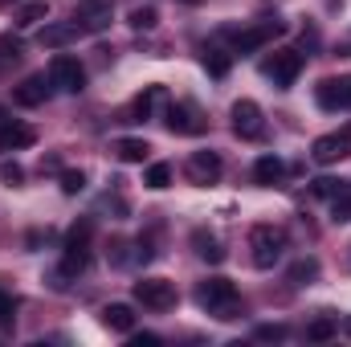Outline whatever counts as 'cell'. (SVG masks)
<instances>
[{
	"label": "cell",
	"mask_w": 351,
	"mask_h": 347,
	"mask_svg": "<svg viewBox=\"0 0 351 347\" xmlns=\"http://www.w3.org/2000/svg\"><path fill=\"white\" fill-rule=\"evenodd\" d=\"M196 307L200 311H208L213 319H237V307H241V294H237V286L229 282V278H204V282H196Z\"/></svg>",
	"instance_id": "6da1fadb"
},
{
	"label": "cell",
	"mask_w": 351,
	"mask_h": 347,
	"mask_svg": "<svg viewBox=\"0 0 351 347\" xmlns=\"http://www.w3.org/2000/svg\"><path fill=\"white\" fill-rule=\"evenodd\" d=\"M250 250H254V265L258 270H274L278 258H282V250H286V229H278V225H254Z\"/></svg>",
	"instance_id": "7a4b0ae2"
},
{
	"label": "cell",
	"mask_w": 351,
	"mask_h": 347,
	"mask_svg": "<svg viewBox=\"0 0 351 347\" xmlns=\"http://www.w3.org/2000/svg\"><path fill=\"white\" fill-rule=\"evenodd\" d=\"M262 74L278 90H290L298 82V74H302V53H298V49H274L262 62Z\"/></svg>",
	"instance_id": "3957f363"
},
{
	"label": "cell",
	"mask_w": 351,
	"mask_h": 347,
	"mask_svg": "<svg viewBox=\"0 0 351 347\" xmlns=\"http://www.w3.org/2000/svg\"><path fill=\"white\" fill-rule=\"evenodd\" d=\"M164 123L172 135H204L208 131V119L196 102H168L164 106Z\"/></svg>",
	"instance_id": "277c9868"
},
{
	"label": "cell",
	"mask_w": 351,
	"mask_h": 347,
	"mask_svg": "<svg viewBox=\"0 0 351 347\" xmlns=\"http://www.w3.org/2000/svg\"><path fill=\"white\" fill-rule=\"evenodd\" d=\"M49 82H53V90H62V94H82L86 90V66L78 58H70V53H58L49 62Z\"/></svg>",
	"instance_id": "5b68a950"
},
{
	"label": "cell",
	"mask_w": 351,
	"mask_h": 347,
	"mask_svg": "<svg viewBox=\"0 0 351 347\" xmlns=\"http://www.w3.org/2000/svg\"><path fill=\"white\" fill-rule=\"evenodd\" d=\"M229 119H233L237 139L258 143V139L265 135V115H262V106H258L254 98H237V102H233V110H229Z\"/></svg>",
	"instance_id": "8992f818"
},
{
	"label": "cell",
	"mask_w": 351,
	"mask_h": 347,
	"mask_svg": "<svg viewBox=\"0 0 351 347\" xmlns=\"http://www.w3.org/2000/svg\"><path fill=\"white\" fill-rule=\"evenodd\" d=\"M135 302L147 311H172L176 307V286L168 278H139L135 282Z\"/></svg>",
	"instance_id": "52a82bcc"
},
{
	"label": "cell",
	"mask_w": 351,
	"mask_h": 347,
	"mask_svg": "<svg viewBox=\"0 0 351 347\" xmlns=\"http://www.w3.org/2000/svg\"><path fill=\"white\" fill-rule=\"evenodd\" d=\"M286 33V21H262V25H250V29H241V33H233V53H254V49H262L269 45L274 37H282Z\"/></svg>",
	"instance_id": "ba28073f"
},
{
	"label": "cell",
	"mask_w": 351,
	"mask_h": 347,
	"mask_svg": "<svg viewBox=\"0 0 351 347\" xmlns=\"http://www.w3.org/2000/svg\"><path fill=\"white\" fill-rule=\"evenodd\" d=\"M343 156H351V123H343V131H335V135H319L315 143H311V160L315 164H339Z\"/></svg>",
	"instance_id": "9c48e42d"
},
{
	"label": "cell",
	"mask_w": 351,
	"mask_h": 347,
	"mask_svg": "<svg viewBox=\"0 0 351 347\" xmlns=\"http://www.w3.org/2000/svg\"><path fill=\"white\" fill-rule=\"evenodd\" d=\"M110 21H114L110 0H78V8H74L78 33H102V29H110Z\"/></svg>",
	"instance_id": "30bf717a"
},
{
	"label": "cell",
	"mask_w": 351,
	"mask_h": 347,
	"mask_svg": "<svg viewBox=\"0 0 351 347\" xmlns=\"http://www.w3.org/2000/svg\"><path fill=\"white\" fill-rule=\"evenodd\" d=\"M221 172H225V164H221V156H217V152H192V156H188V164H184V176H188L192 184H200V188L217 184Z\"/></svg>",
	"instance_id": "8fae6325"
},
{
	"label": "cell",
	"mask_w": 351,
	"mask_h": 347,
	"mask_svg": "<svg viewBox=\"0 0 351 347\" xmlns=\"http://www.w3.org/2000/svg\"><path fill=\"white\" fill-rule=\"evenodd\" d=\"M172 98H168V90L164 86H147L131 106H127V123H147L152 115H156V106H168Z\"/></svg>",
	"instance_id": "7c38bea8"
},
{
	"label": "cell",
	"mask_w": 351,
	"mask_h": 347,
	"mask_svg": "<svg viewBox=\"0 0 351 347\" xmlns=\"http://www.w3.org/2000/svg\"><path fill=\"white\" fill-rule=\"evenodd\" d=\"M37 143V131L29 123H16V119H4L0 123V152H25Z\"/></svg>",
	"instance_id": "4fadbf2b"
},
{
	"label": "cell",
	"mask_w": 351,
	"mask_h": 347,
	"mask_svg": "<svg viewBox=\"0 0 351 347\" xmlns=\"http://www.w3.org/2000/svg\"><path fill=\"white\" fill-rule=\"evenodd\" d=\"M49 94H53V82H49V74H29L21 86L12 90V98H16L21 106H41Z\"/></svg>",
	"instance_id": "5bb4252c"
},
{
	"label": "cell",
	"mask_w": 351,
	"mask_h": 347,
	"mask_svg": "<svg viewBox=\"0 0 351 347\" xmlns=\"http://www.w3.org/2000/svg\"><path fill=\"white\" fill-rule=\"evenodd\" d=\"M315 102L323 110H348V86H343V78H323L315 86Z\"/></svg>",
	"instance_id": "9a60e30c"
},
{
	"label": "cell",
	"mask_w": 351,
	"mask_h": 347,
	"mask_svg": "<svg viewBox=\"0 0 351 347\" xmlns=\"http://www.w3.org/2000/svg\"><path fill=\"white\" fill-rule=\"evenodd\" d=\"M102 327H110V331H119V335H131V331H135V311H131L127 302H106V307H102Z\"/></svg>",
	"instance_id": "2e32d148"
},
{
	"label": "cell",
	"mask_w": 351,
	"mask_h": 347,
	"mask_svg": "<svg viewBox=\"0 0 351 347\" xmlns=\"http://www.w3.org/2000/svg\"><path fill=\"white\" fill-rule=\"evenodd\" d=\"M192 250H196V258L208 261V265H221L225 261V250H221L217 233H208V229H192Z\"/></svg>",
	"instance_id": "e0dca14e"
},
{
	"label": "cell",
	"mask_w": 351,
	"mask_h": 347,
	"mask_svg": "<svg viewBox=\"0 0 351 347\" xmlns=\"http://www.w3.org/2000/svg\"><path fill=\"white\" fill-rule=\"evenodd\" d=\"M282 176H286V164H282L278 156H258V164H254V184L274 188V184H282Z\"/></svg>",
	"instance_id": "ac0fdd59"
},
{
	"label": "cell",
	"mask_w": 351,
	"mask_h": 347,
	"mask_svg": "<svg viewBox=\"0 0 351 347\" xmlns=\"http://www.w3.org/2000/svg\"><path fill=\"white\" fill-rule=\"evenodd\" d=\"M147 152H152V143H147V139H135V135L114 139V156H119L123 164H143V160H147Z\"/></svg>",
	"instance_id": "d6986e66"
},
{
	"label": "cell",
	"mask_w": 351,
	"mask_h": 347,
	"mask_svg": "<svg viewBox=\"0 0 351 347\" xmlns=\"http://www.w3.org/2000/svg\"><path fill=\"white\" fill-rule=\"evenodd\" d=\"M74 37H78V25H74V21H70V25H45V29L37 33V41H41V45H53V49H62V45L74 41Z\"/></svg>",
	"instance_id": "ffe728a7"
},
{
	"label": "cell",
	"mask_w": 351,
	"mask_h": 347,
	"mask_svg": "<svg viewBox=\"0 0 351 347\" xmlns=\"http://www.w3.org/2000/svg\"><path fill=\"white\" fill-rule=\"evenodd\" d=\"M331 221H335V225L351 221V180H343V184H339V192L331 196Z\"/></svg>",
	"instance_id": "44dd1931"
},
{
	"label": "cell",
	"mask_w": 351,
	"mask_h": 347,
	"mask_svg": "<svg viewBox=\"0 0 351 347\" xmlns=\"http://www.w3.org/2000/svg\"><path fill=\"white\" fill-rule=\"evenodd\" d=\"M294 286H311L315 278H319V258H298L290 265V274H286Z\"/></svg>",
	"instance_id": "7402d4cb"
},
{
	"label": "cell",
	"mask_w": 351,
	"mask_h": 347,
	"mask_svg": "<svg viewBox=\"0 0 351 347\" xmlns=\"http://www.w3.org/2000/svg\"><path fill=\"white\" fill-rule=\"evenodd\" d=\"M200 62H204V70H208L213 78H225V74H229V66H233V53H225V49H213V45H208Z\"/></svg>",
	"instance_id": "603a6c76"
},
{
	"label": "cell",
	"mask_w": 351,
	"mask_h": 347,
	"mask_svg": "<svg viewBox=\"0 0 351 347\" xmlns=\"http://www.w3.org/2000/svg\"><path fill=\"white\" fill-rule=\"evenodd\" d=\"M45 16H49V4H45V0H33V4H25V8L16 12V25L29 29V25H41Z\"/></svg>",
	"instance_id": "cb8c5ba5"
},
{
	"label": "cell",
	"mask_w": 351,
	"mask_h": 347,
	"mask_svg": "<svg viewBox=\"0 0 351 347\" xmlns=\"http://www.w3.org/2000/svg\"><path fill=\"white\" fill-rule=\"evenodd\" d=\"M143 184L156 188V192H164V188L172 184V164H152V168L143 172Z\"/></svg>",
	"instance_id": "d4e9b609"
},
{
	"label": "cell",
	"mask_w": 351,
	"mask_h": 347,
	"mask_svg": "<svg viewBox=\"0 0 351 347\" xmlns=\"http://www.w3.org/2000/svg\"><path fill=\"white\" fill-rule=\"evenodd\" d=\"M156 21H160V16H156L152 4H139V8H131V16H127V25L139 29V33H143V29H156Z\"/></svg>",
	"instance_id": "484cf974"
},
{
	"label": "cell",
	"mask_w": 351,
	"mask_h": 347,
	"mask_svg": "<svg viewBox=\"0 0 351 347\" xmlns=\"http://www.w3.org/2000/svg\"><path fill=\"white\" fill-rule=\"evenodd\" d=\"M82 188H86V172H82V168H70V172H62V192H66V196H78Z\"/></svg>",
	"instance_id": "4316f807"
},
{
	"label": "cell",
	"mask_w": 351,
	"mask_h": 347,
	"mask_svg": "<svg viewBox=\"0 0 351 347\" xmlns=\"http://www.w3.org/2000/svg\"><path fill=\"white\" fill-rule=\"evenodd\" d=\"M339 184H343V180H335V176H319V180H311V192L323 196V200H331V196L339 192Z\"/></svg>",
	"instance_id": "83f0119b"
},
{
	"label": "cell",
	"mask_w": 351,
	"mask_h": 347,
	"mask_svg": "<svg viewBox=\"0 0 351 347\" xmlns=\"http://www.w3.org/2000/svg\"><path fill=\"white\" fill-rule=\"evenodd\" d=\"M331 335H335V323H331V319H319V323L306 327V339H315V344H323V339H331Z\"/></svg>",
	"instance_id": "f1b7e54d"
},
{
	"label": "cell",
	"mask_w": 351,
	"mask_h": 347,
	"mask_svg": "<svg viewBox=\"0 0 351 347\" xmlns=\"http://www.w3.org/2000/svg\"><path fill=\"white\" fill-rule=\"evenodd\" d=\"M16 323V298L0 290V327H12Z\"/></svg>",
	"instance_id": "f546056e"
},
{
	"label": "cell",
	"mask_w": 351,
	"mask_h": 347,
	"mask_svg": "<svg viewBox=\"0 0 351 347\" xmlns=\"http://www.w3.org/2000/svg\"><path fill=\"white\" fill-rule=\"evenodd\" d=\"M16 58H21V41L16 37H0V66H8Z\"/></svg>",
	"instance_id": "4dcf8cb0"
},
{
	"label": "cell",
	"mask_w": 351,
	"mask_h": 347,
	"mask_svg": "<svg viewBox=\"0 0 351 347\" xmlns=\"http://www.w3.org/2000/svg\"><path fill=\"white\" fill-rule=\"evenodd\" d=\"M254 339H265V344H278V339H286V327L282 323H265L254 331Z\"/></svg>",
	"instance_id": "1f68e13d"
},
{
	"label": "cell",
	"mask_w": 351,
	"mask_h": 347,
	"mask_svg": "<svg viewBox=\"0 0 351 347\" xmlns=\"http://www.w3.org/2000/svg\"><path fill=\"white\" fill-rule=\"evenodd\" d=\"M0 180H4L8 188H16V184L25 180V172H21V164H0Z\"/></svg>",
	"instance_id": "d6a6232c"
},
{
	"label": "cell",
	"mask_w": 351,
	"mask_h": 347,
	"mask_svg": "<svg viewBox=\"0 0 351 347\" xmlns=\"http://www.w3.org/2000/svg\"><path fill=\"white\" fill-rule=\"evenodd\" d=\"M298 45H302V49H319V29H302ZM302 49H298V53H302Z\"/></svg>",
	"instance_id": "836d02e7"
},
{
	"label": "cell",
	"mask_w": 351,
	"mask_h": 347,
	"mask_svg": "<svg viewBox=\"0 0 351 347\" xmlns=\"http://www.w3.org/2000/svg\"><path fill=\"white\" fill-rule=\"evenodd\" d=\"M135 347H160V335H152V331L147 335H135Z\"/></svg>",
	"instance_id": "e575fe53"
},
{
	"label": "cell",
	"mask_w": 351,
	"mask_h": 347,
	"mask_svg": "<svg viewBox=\"0 0 351 347\" xmlns=\"http://www.w3.org/2000/svg\"><path fill=\"white\" fill-rule=\"evenodd\" d=\"M343 86H348V106H351V74L343 78Z\"/></svg>",
	"instance_id": "d590c367"
},
{
	"label": "cell",
	"mask_w": 351,
	"mask_h": 347,
	"mask_svg": "<svg viewBox=\"0 0 351 347\" xmlns=\"http://www.w3.org/2000/svg\"><path fill=\"white\" fill-rule=\"evenodd\" d=\"M4 119H8V115H4V106H0V123H4Z\"/></svg>",
	"instance_id": "8d00e7d4"
},
{
	"label": "cell",
	"mask_w": 351,
	"mask_h": 347,
	"mask_svg": "<svg viewBox=\"0 0 351 347\" xmlns=\"http://www.w3.org/2000/svg\"><path fill=\"white\" fill-rule=\"evenodd\" d=\"M184 4H200V0H184Z\"/></svg>",
	"instance_id": "74e56055"
},
{
	"label": "cell",
	"mask_w": 351,
	"mask_h": 347,
	"mask_svg": "<svg viewBox=\"0 0 351 347\" xmlns=\"http://www.w3.org/2000/svg\"><path fill=\"white\" fill-rule=\"evenodd\" d=\"M348 331H351V323H348Z\"/></svg>",
	"instance_id": "f35d334b"
},
{
	"label": "cell",
	"mask_w": 351,
	"mask_h": 347,
	"mask_svg": "<svg viewBox=\"0 0 351 347\" xmlns=\"http://www.w3.org/2000/svg\"><path fill=\"white\" fill-rule=\"evenodd\" d=\"M348 49H351V45H348Z\"/></svg>",
	"instance_id": "ab89813d"
}]
</instances>
